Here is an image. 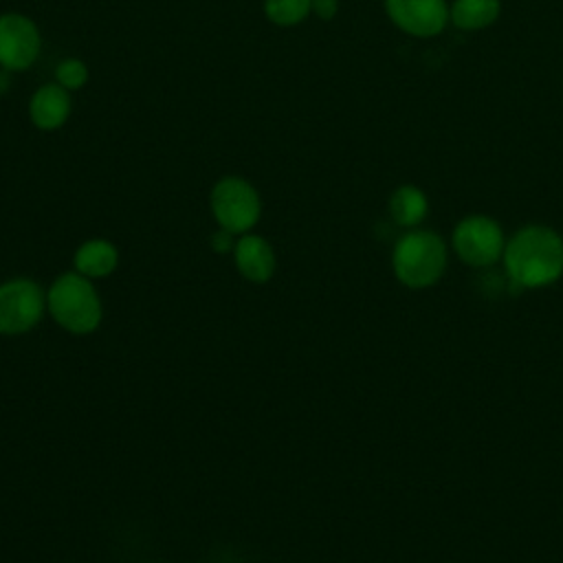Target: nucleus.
Returning a JSON list of instances; mask_svg holds the SVG:
<instances>
[{
  "mask_svg": "<svg viewBox=\"0 0 563 563\" xmlns=\"http://www.w3.org/2000/svg\"><path fill=\"white\" fill-rule=\"evenodd\" d=\"M499 264L515 288H548L563 277V235L548 224H523L506 240Z\"/></svg>",
  "mask_w": 563,
  "mask_h": 563,
  "instance_id": "obj_1",
  "label": "nucleus"
},
{
  "mask_svg": "<svg viewBox=\"0 0 563 563\" xmlns=\"http://www.w3.org/2000/svg\"><path fill=\"white\" fill-rule=\"evenodd\" d=\"M449 242L431 229H407L391 246V273L409 290L433 288L449 268Z\"/></svg>",
  "mask_w": 563,
  "mask_h": 563,
  "instance_id": "obj_2",
  "label": "nucleus"
},
{
  "mask_svg": "<svg viewBox=\"0 0 563 563\" xmlns=\"http://www.w3.org/2000/svg\"><path fill=\"white\" fill-rule=\"evenodd\" d=\"M46 312L62 330L84 336L101 325L103 303L92 279L68 271L48 284Z\"/></svg>",
  "mask_w": 563,
  "mask_h": 563,
  "instance_id": "obj_3",
  "label": "nucleus"
},
{
  "mask_svg": "<svg viewBox=\"0 0 563 563\" xmlns=\"http://www.w3.org/2000/svg\"><path fill=\"white\" fill-rule=\"evenodd\" d=\"M506 233L501 224L486 213L460 218L451 231L449 249L468 268H490L501 262Z\"/></svg>",
  "mask_w": 563,
  "mask_h": 563,
  "instance_id": "obj_4",
  "label": "nucleus"
},
{
  "mask_svg": "<svg viewBox=\"0 0 563 563\" xmlns=\"http://www.w3.org/2000/svg\"><path fill=\"white\" fill-rule=\"evenodd\" d=\"M209 205L218 227L235 235L249 233L257 224L262 213V200L257 189L240 176L220 178L211 189Z\"/></svg>",
  "mask_w": 563,
  "mask_h": 563,
  "instance_id": "obj_5",
  "label": "nucleus"
},
{
  "mask_svg": "<svg viewBox=\"0 0 563 563\" xmlns=\"http://www.w3.org/2000/svg\"><path fill=\"white\" fill-rule=\"evenodd\" d=\"M46 312V290L31 277H11L0 284V334L31 332Z\"/></svg>",
  "mask_w": 563,
  "mask_h": 563,
  "instance_id": "obj_6",
  "label": "nucleus"
},
{
  "mask_svg": "<svg viewBox=\"0 0 563 563\" xmlns=\"http://www.w3.org/2000/svg\"><path fill=\"white\" fill-rule=\"evenodd\" d=\"M42 37L37 24L22 13L0 15V66L9 73L26 70L40 55Z\"/></svg>",
  "mask_w": 563,
  "mask_h": 563,
  "instance_id": "obj_7",
  "label": "nucleus"
},
{
  "mask_svg": "<svg viewBox=\"0 0 563 563\" xmlns=\"http://www.w3.org/2000/svg\"><path fill=\"white\" fill-rule=\"evenodd\" d=\"M385 13L413 37H433L449 22L446 0H385Z\"/></svg>",
  "mask_w": 563,
  "mask_h": 563,
  "instance_id": "obj_8",
  "label": "nucleus"
},
{
  "mask_svg": "<svg viewBox=\"0 0 563 563\" xmlns=\"http://www.w3.org/2000/svg\"><path fill=\"white\" fill-rule=\"evenodd\" d=\"M231 255H233V264H235L238 273L253 284L268 282L277 266L275 251H273L271 242L251 231L238 235Z\"/></svg>",
  "mask_w": 563,
  "mask_h": 563,
  "instance_id": "obj_9",
  "label": "nucleus"
},
{
  "mask_svg": "<svg viewBox=\"0 0 563 563\" xmlns=\"http://www.w3.org/2000/svg\"><path fill=\"white\" fill-rule=\"evenodd\" d=\"M68 114H70V95L57 81L40 86L29 101V117L37 130H44V132L57 130L66 123Z\"/></svg>",
  "mask_w": 563,
  "mask_h": 563,
  "instance_id": "obj_10",
  "label": "nucleus"
},
{
  "mask_svg": "<svg viewBox=\"0 0 563 563\" xmlns=\"http://www.w3.org/2000/svg\"><path fill=\"white\" fill-rule=\"evenodd\" d=\"M119 266V249L106 238H90L81 242L73 255V271L88 279H106Z\"/></svg>",
  "mask_w": 563,
  "mask_h": 563,
  "instance_id": "obj_11",
  "label": "nucleus"
},
{
  "mask_svg": "<svg viewBox=\"0 0 563 563\" xmlns=\"http://www.w3.org/2000/svg\"><path fill=\"white\" fill-rule=\"evenodd\" d=\"M387 211L394 224H398L400 229H416L424 222L429 213L427 194L416 185H400L391 191L387 200Z\"/></svg>",
  "mask_w": 563,
  "mask_h": 563,
  "instance_id": "obj_12",
  "label": "nucleus"
},
{
  "mask_svg": "<svg viewBox=\"0 0 563 563\" xmlns=\"http://www.w3.org/2000/svg\"><path fill=\"white\" fill-rule=\"evenodd\" d=\"M501 13L499 0H453L449 7V22L462 31H479L490 26Z\"/></svg>",
  "mask_w": 563,
  "mask_h": 563,
  "instance_id": "obj_13",
  "label": "nucleus"
},
{
  "mask_svg": "<svg viewBox=\"0 0 563 563\" xmlns=\"http://www.w3.org/2000/svg\"><path fill=\"white\" fill-rule=\"evenodd\" d=\"M264 13L277 26H295L312 13V0H264Z\"/></svg>",
  "mask_w": 563,
  "mask_h": 563,
  "instance_id": "obj_14",
  "label": "nucleus"
},
{
  "mask_svg": "<svg viewBox=\"0 0 563 563\" xmlns=\"http://www.w3.org/2000/svg\"><path fill=\"white\" fill-rule=\"evenodd\" d=\"M55 81L59 86H64L68 92L70 90H79L88 81V66L81 59H77V57H68V59L57 64Z\"/></svg>",
  "mask_w": 563,
  "mask_h": 563,
  "instance_id": "obj_15",
  "label": "nucleus"
},
{
  "mask_svg": "<svg viewBox=\"0 0 563 563\" xmlns=\"http://www.w3.org/2000/svg\"><path fill=\"white\" fill-rule=\"evenodd\" d=\"M235 240H238V235H235V233H231V231H227V229H220V227H218V231H213V233H211L209 244H211L213 253L224 255V253H233Z\"/></svg>",
  "mask_w": 563,
  "mask_h": 563,
  "instance_id": "obj_16",
  "label": "nucleus"
},
{
  "mask_svg": "<svg viewBox=\"0 0 563 563\" xmlns=\"http://www.w3.org/2000/svg\"><path fill=\"white\" fill-rule=\"evenodd\" d=\"M339 11L336 0H312V13L321 20H332Z\"/></svg>",
  "mask_w": 563,
  "mask_h": 563,
  "instance_id": "obj_17",
  "label": "nucleus"
},
{
  "mask_svg": "<svg viewBox=\"0 0 563 563\" xmlns=\"http://www.w3.org/2000/svg\"><path fill=\"white\" fill-rule=\"evenodd\" d=\"M9 88V70L0 66V95H4Z\"/></svg>",
  "mask_w": 563,
  "mask_h": 563,
  "instance_id": "obj_18",
  "label": "nucleus"
}]
</instances>
